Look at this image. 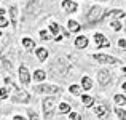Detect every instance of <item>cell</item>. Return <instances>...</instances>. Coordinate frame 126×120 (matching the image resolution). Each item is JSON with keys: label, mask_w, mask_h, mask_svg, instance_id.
I'll return each mask as SVG.
<instances>
[{"label": "cell", "mask_w": 126, "mask_h": 120, "mask_svg": "<svg viewBox=\"0 0 126 120\" xmlns=\"http://www.w3.org/2000/svg\"><path fill=\"white\" fill-rule=\"evenodd\" d=\"M117 115H118V119H120V120H126V111H125V109L117 107Z\"/></svg>", "instance_id": "cell-26"}, {"label": "cell", "mask_w": 126, "mask_h": 120, "mask_svg": "<svg viewBox=\"0 0 126 120\" xmlns=\"http://www.w3.org/2000/svg\"><path fill=\"white\" fill-rule=\"evenodd\" d=\"M54 106H56V99H54V98L48 96V98L43 99L42 107H43V114H45L46 119H49V117H51V114L54 112Z\"/></svg>", "instance_id": "cell-3"}, {"label": "cell", "mask_w": 126, "mask_h": 120, "mask_svg": "<svg viewBox=\"0 0 126 120\" xmlns=\"http://www.w3.org/2000/svg\"><path fill=\"white\" fill-rule=\"evenodd\" d=\"M75 46H77L78 50H83L88 46V37L86 35H78L77 39H75Z\"/></svg>", "instance_id": "cell-11"}, {"label": "cell", "mask_w": 126, "mask_h": 120, "mask_svg": "<svg viewBox=\"0 0 126 120\" xmlns=\"http://www.w3.org/2000/svg\"><path fill=\"white\" fill-rule=\"evenodd\" d=\"M34 90H35V93H51V95H54V93H61V88H58V86H54V85H45V83H38V85H35L34 86Z\"/></svg>", "instance_id": "cell-4"}, {"label": "cell", "mask_w": 126, "mask_h": 120, "mask_svg": "<svg viewBox=\"0 0 126 120\" xmlns=\"http://www.w3.org/2000/svg\"><path fill=\"white\" fill-rule=\"evenodd\" d=\"M96 114H97L99 119H105V117H107V114H109V107L105 104L97 106V107H96Z\"/></svg>", "instance_id": "cell-12"}, {"label": "cell", "mask_w": 126, "mask_h": 120, "mask_svg": "<svg viewBox=\"0 0 126 120\" xmlns=\"http://www.w3.org/2000/svg\"><path fill=\"white\" fill-rule=\"evenodd\" d=\"M37 58H38V61H40V62H45L46 58H48V50L40 46V48L37 50Z\"/></svg>", "instance_id": "cell-14"}, {"label": "cell", "mask_w": 126, "mask_h": 120, "mask_svg": "<svg viewBox=\"0 0 126 120\" xmlns=\"http://www.w3.org/2000/svg\"><path fill=\"white\" fill-rule=\"evenodd\" d=\"M86 19H88V22L91 26H94V24H97V22H101L102 19H105V13L101 6H91L88 15H86Z\"/></svg>", "instance_id": "cell-2"}, {"label": "cell", "mask_w": 126, "mask_h": 120, "mask_svg": "<svg viewBox=\"0 0 126 120\" xmlns=\"http://www.w3.org/2000/svg\"><path fill=\"white\" fill-rule=\"evenodd\" d=\"M19 80H21V83L24 86H27L29 82H31V74H29V69L26 67L24 64L19 67Z\"/></svg>", "instance_id": "cell-7"}, {"label": "cell", "mask_w": 126, "mask_h": 120, "mask_svg": "<svg viewBox=\"0 0 126 120\" xmlns=\"http://www.w3.org/2000/svg\"><path fill=\"white\" fill-rule=\"evenodd\" d=\"M69 90H70L72 95H80V91H81L83 88H80L78 85H70V88H69Z\"/></svg>", "instance_id": "cell-25"}, {"label": "cell", "mask_w": 126, "mask_h": 120, "mask_svg": "<svg viewBox=\"0 0 126 120\" xmlns=\"http://www.w3.org/2000/svg\"><path fill=\"white\" fill-rule=\"evenodd\" d=\"M6 96H8V91H6V88H0V98L5 99Z\"/></svg>", "instance_id": "cell-33"}, {"label": "cell", "mask_w": 126, "mask_h": 120, "mask_svg": "<svg viewBox=\"0 0 126 120\" xmlns=\"http://www.w3.org/2000/svg\"><path fill=\"white\" fill-rule=\"evenodd\" d=\"M97 80H99V83H101L102 86H107L109 83L112 82L110 71H107V69H101V71L97 72Z\"/></svg>", "instance_id": "cell-6"}, {"label": "cell", "mask_w": 126, "mask_h": 120, "mask_svg": "<svg viewBox=\"0 0 126 120\" xmlns=\"http://www.w3.org/2000/svg\"><path fill=\"white\" fill-rule=\"evenodd\" d=\"M81 88L83 90H91L93 88V80L88 77V75H85L83 79H81Z\"/></svg>", "instance_id": "cell-15"}, {"label": "cell", "mask_w": 126, "mask_h": 120, "mask_svg": "<svg viewBox=\"0 0 126 120\" xmlns=\"http://www.w3.org/2000/svg\"><path fill=\"white\" fill-rule=\"evenodd\" d=\"M118 46H120L123 51H126V40L125 39H120V40H118Z\"/></svg>", "instance_id": "cell-28"}, {"label": "cell", "mask_w": 126, "mask_h": 120, "mask_svg": "<svg viewBox=\"0 0 126 120\" xmlns=\"http://www.w3.org/2000/svg\"><path fill=\"white\" fill-rule=\"evenodd\" d=\"M10 15H11V22H13V26L16 24V21H18V8L16 6H10Z\"/></svg>", "instance_id": "cell-20"}, {"label": "cell", "mask_w": 126, "mask_h": 120, "mask_svg": "<svg viewBox=\"0 0 126 120\" xmlns=\"http://www.w3.org/2000/svg\"><path fill=\"white\" fill-rule=\"evenodd\" d=\"M8 26V21H6L5 16H0V27H6Z\"/></svg>", "instance_id": "cell-30"}, {"label": "cell", "mask_w": 126, "mask_h": 120, "mask_svg": "<svg viewBox=\"0 0 126 120\" xmlns=\"http://www.w3.org/2000/svg\"><path fill=\"white\" fill-rule=\"evenodd\" d=\"M62 8L67 13H75L77 8H78V5L75 2H72V0H62Z\"/></svg>", "instance_id": "cell-10"}, {"label": "cell", "mask_w": 126, "mask_h": 120, "mask_svg": "<svg viewBox=\"0 0 126 120\" xmlns=\"http://www.w3.org/2000/svg\"><path fill=\"white\" fill-rule=\"evenodd\" d=\"M126 13L123 10H110V11L105 13V18H121V16H125Z\"/></svg>", "instance_id": "cell-13"}, {"label": "cell", "mask_w": 126, "mask_h": 120, "mask_svg": "<svg viewBox=\"0 0 126 120\" xmlns=\"http://www.w3.org/2000/svg\"><path fill=\"white\" fill-rule=\"evenodd\" d=\"M0 37H2V34H0Z\"/></svg>", "instance_id": "cell-37"}, {"label": "cell", "mask_w": 126, "mask_h": 120, "mask_svg": "<svg viewBox=\"0 0 126 120\" xmlns=\"http://www.w3.org/2000/svg\"><path fill=\"white\" fill-rule=\"evenodd\" d=\"M69 120H81V115L78 112H70L69 114Z\"/></svg>", "instance_id": "cell-27"}, {"label": "cell", "mask_w": 126, "mask_h": 120, "mask_svg": "<svg viewBox=\"0 0 126 120\" xmlns=\"http://www.w3.org/2000/svg\"><path fill=\"white\" fill-rule=\"evenodd\" d=\"M121 72H123V74H125V77H126V67H123V69H121Z\"/></svg>", "instance_id": "cell-36"}, {"label": "cell", "mask_w": 126, "mask_h": 120, "mask_svg": "<svg viewBox=\"0 0 126 120\" xmlns=\"http://www.w3.org/2000/svg\"><path fill=\"white\" fill-rule=\"evenodd\" d=\"M125 29H126V27H125Z\"/></svg>", "instance_id": "cell-38"}, {"label": "cell", "mask_w": 126, "mask_h": 120, "mask_svg": "<svg viewBox=\"0 0 126 120\" xmlns=\"http://www.w3.org/2000/svg\"><path fill=\"white\" fill-rule=\"evenodd\" d=\"M121 88H123V91L126 93V83H123V85H121Z\"/></svg>", "instance_id": "cell-35"}, {"label": "cell", "mask_w": 126, "mask_h": 120, "mask_svg": "<svg viewBox=\"0 0 126 120\" xmlns=\"http://www.w3.org/2000/svg\"><path fill=\"white\" fill-rule=\"evenodd\" d=\"M113 101H115V104H117V106H125L126 104V96H123V95H115Z\"/></svg>", "instance_id": "cell-21"}, {"label": "cell", "mask_w": 126, "mask_h": 120, "mask_svg": "<svg viewBox=\"0 0 126 120\" xmlns=\"http://www.w3.org/2000/svg\"><path fill=\"white\" fill-rule=\"evenodd\" d=\"M93 58H94L97 62H102V64H118V62H120L117 58H113V56H110V55H101V53L94 55Z\"/></svg>", "instance_id": "cell-5"}, {"label": "cell", "mask_w": 126, "mask_h": 120, "mask_svg": "<svg viewBox=\"0 0 126 120\" xmlns=\"http://www.w3.org/2000/svg\"><path fill=\"white\" fill-rule=\"evenodd\" d=\"M49 31L53 32V34H56V37H58V31H61V27H59L58 24H56V22H51V24H49Z\"/></svg>", "instance_id": "cell-24"}, {"label": "cell", "mask_w": 126, "mask_h": 120, "mask_svg": "<svg viewBox=\"0 0 126 120\" xmlns=\"http://www.w3.org/2000/svg\"><path fill=\"white\" fill-rule=\"evenodd\" d=\"M40 39H43V40H49L51 37L48 35V32H46V31H40Z\"/></svg>", "instance_id": "cell-31"}, {"label": "cell", "mask_w": 126, "mask_h": 120, "mask_svg": "<svg viewBox=\"0 0 126 120\" xmlns=\"http://www.w3.org/2000/svg\"><path fill=\"white\" fill-rule=\"evenodd\" d=\"M29 117H31V120H40L38 115L35 114V111H29Z\"/></svg>", "instance_id": "cell-32"}, {"label": "cell", "mask_w": 126, "mask_h": 120, "mask_svg": "<svg viewBox=\"0 0 126 120\" xmlns=\"http://www.w3.org/2000/svg\"><path fill=\"white\" fill-rule=\"evenodd\" d=\"M54 71H58V74L59 75H64V74H67L69 72V64H67V61L65 59H58V62H56V66H54Z\"/></svg>", "instance_id": "cell-8"}, {"label": "cell", "mask_w": 126, "mask_h": 120, "mask_svg": "<svg viewBox=\"0 0 126 120\" xmlns=\"http://www.w3.org/2000/svg\"><path fill=\"white\" fill-rule=\"evenodd\" d=\"M59 112H61V114H70V104L61 102V104H59Z\"/></svg>", "instance_id": "cell-22"}, {"label": "cell", "mask_w": 126, "mask_h": 120, "mask_svg": "<svg viewBox=\"0 0 126 120\" xmlns=\"http://www.w3.org/2000/svg\"><path fill=\"white\" fill-rule=\"evenodd\" d=\"M67 26H69V31H70V32H78L81 29V26L78 24L77 21H74V19H70V21L67 22Z\"/></svg>", "instance_id": "cell-18"}, {"label": "cell", "mask_w": 126, "mask_h": 120, "mask_svg": "<svg viewBox=\"0 0 126 120\" xmlns=\"http://www.w3.org/2000/svg\"><path fill=\"white\" fill-rule=\"evenodd\" d=\"M2 62H3V67L8 69V71H13V64H11V58L8 55L2 56Z\"/></svg>", "instance_id": "cell-19"}, {"label": "cell", "mask_w": 126, "mask_h": 120, "mask_svg": "<svg viewBox=\"0 0 126 120\" xmlns=\"http://www.w3.org/2000/svg\"><path fill=\"white\" fill-rule=\"evenodd\" d=\"M94 40H96V43H97V48H104V46L107 48V46L110 45L109 40L105 39V35L104 34H99V32H97V34H94Z\"/></svg>", "instance_id": "cell-9"}, {"label": "cell", "mask_w": 126, "mask_h": 120, "mask_svg": "<svg viewBox=\"0 0 126 120\" xmlns=\"http://www.w3.org/2000/svg\"><path fill=\"white\" fill-rule=\"evenodd\" d=\"M81 102H83L85 107H91V106L94 104V99L89 98V96H81Z\"/></svg>", "instance_id": "cell-23"}, {"label": "cell", "mask_w": 126, "mask_h": 120, "mask_svg": "<svg viewBox=\"0 0 126 120\" xmlns=\"http://www.w3.org/2000/svg\"><path fill=\"white\" fill-rule=\"evenodd\" d=\"M112 29H113V31H120V29H121V24L118 21H112Z\"/></svg>", "instance_id": "cell-29"}, {"label": "cell", "mask_w": 126, "mask_h": 120, "mask_svg": "<svg viewBox=\"0 0 126 120\" xmlns=\"http://www.w3.org/2000/svg\"><path fill=\"white\" fill-rule=\"evenodd\" d=\"M5 83H6V85H11V88H13V101H15V102L22 104V102H29V101H31V95H29L26 90L19 88L16 83H13L11 79H6Z\"/></svg>", "instance_id": "cell-1"}, {"label": "cell", "mask_w": 126, "mask_h": 120, "mask_svg": "<svg viewBox=\"0 0 126 120\" xmlns=\"http://www.w3.org/2000/svg\"><path fill=\"white\" fill-rule=\"evenodd\" d=\"M15 120H26V119H22L21 115H15Z\"/></svg>", "instance_id": "cell-34"}, {"label": "cell", "mask_w": 126, "mask_h": 120, "mask_svg": "<svg viewBox=\"0 0 126 120\" xmlns=\"http://www.w3.org/2000/svg\"><path fill=\"white\" fill-rule=\"evenodd\" d=\"M45 77H46V74L43 71H40V69H37V71L34 72V75H32V79L35 80V82H43L45 80Z\"/></svg>", "instance_id": "cell-17"}, {"label": "cell", "mask_w": 126, "mask_h": 120, "mask_svg": "<svg viewBox=\"0 0 126 120\" xmlns=\"http://www.w3.org/2000/svg\"><path fill=\"white\" fill-rule=\"evenodd\" d=\"M22 45H24V48H27L29 51L35 48V42L32 39H29V37H24V39H22Z\"/></svg>", "instance_id": "cell-16"}]
</instances>
